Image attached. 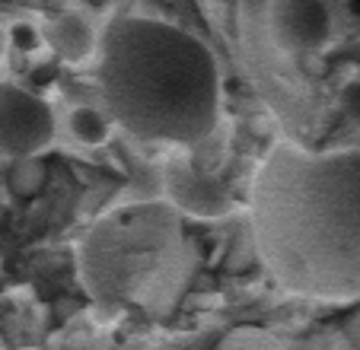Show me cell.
Instances as JSON below:
<instances>
[{
  "mask_svg": "<svg viewBox=\"0 0 360 350\" xmlns=\"http://www.w3.org/2000/svg\"><path fill=\"white\" fill-rule=\"evenodd\" d=\"M341 335H345L347 350H360V306L345 318V328H341Z\"/></svg>",
  "mask_w": 360,
  "mask_h": 350,
  "instance_id": "8fae6325",
  "label": "cell"
},
{
  "mask_svg": "<svg viewBox=\"0 0 360 350\" xmlns=\"http://www.w3.org/2000/svg\"><path fill=\"white\" fill-rule=\"evenodd\" d=\"M4 51H7V32H4V26H0V58H4Z\"/></svg>",
  "mask_w": 360,
  "mask_h": 350,
  "instance_id": "4fadbf2b",
  "label": "cell"
},
{
  "mask_svg": "<svg viewBox=\"0 0 360 350\" xmlns=\"http://www.w3.org/2000/svg\"><path fill=\"white\" fill-rule=\"evenodd\" d=\"M99 89L109 115L143 141L201 143L220 118L214 54L182 29L118 16L102 35Z\"/></svg>",
  "mask_w": 360,
  "mask_h": 350,
  "instance_id": "7a4b0ae2",
  "label": "cell"
},
{
  "mask_svg": "<svg viewBox=\"0 0 360 350\" xmlns=\"http://www.w3.org/2000/svg\"><path fill=\"white\" fill-rule=\"evenodd\" d=\"M166 195L179 210L198 220H224L236 210L230 185L214 172H201L185 160H172L163 175Z\"/></svg>",
  "mask_w": 360,
  "mask_h": 350,
  "instance_id": "277c9868",
  "label": "cell"
},
{
  "mask_svg": "<svg viewBox=\"0 0 360 350\" xmlns=\"http://www.w3.org/2000/svg\"><path fill=\"white\" fill-rule=\"evenodd\" d=\"M93 4H118V0H93Z\"/></svg>",
  "mask_w": 360,
  "mask_h": 350,
  "instance_id": "9a60e30c",
  "label": "cell"
},
{
  "mask_svg": "<svg viewBox=\"0 0 360 350\" xmlns=\"http://www.w3.org/2000/svg\"><path fill=\"white\" fill-rule=\"evenodd\" d=\"M211 350H287V347L271 331L255 328V325H239V328H230L226 335H220V341Z\"/></svg>",
  "mask_w": 360,
  "mask_h": 350,
  "instance_id": "ba28073f",
  "label": "cell"
},
{
  "mask_svg": "<svg viewBox=\"0 0 360 350\" xmlns=\"http://www.w3.org/2000/svg\"><path fill=\"white\" fill-rule=\"evenodd\" d=\"M157 350H188V347H176V344H166V347H157Z\"/></svg>",
  "mask_w": 360,
  "mask_h": 350,
  "instance_id": "5bb4252c",
  "label": "cell"
},
{
  "mask_svg": "<svg viewBox=\"0 0 360 350\" xmlns=\"http://www.w3.org/2000/svg\"><path fill=\"white\" fill-rule=\"evenodd\" d=\"M341 108H345V115L351 118V124L360 128V83H351V86L345 89V96H341Z\"/></svg>",
  "mask_w": 360,
  "mask_h": 350,
  "instance_id": "30bf717a",
  "label": "cell"
},
{
  "mask_svg": "<svg viewBox=\"0 0 360 350\" xmlns=\"http://www.w3.org/2000/svg\"><path fill=\"white\" fill-rule=\"evenodd\" d=\"M45 41L61 61H86L96 48V32L80 13L64 10L45 22Z\"/></svg>",
  "mask_w": 360,
  "mask_h": 350,
  "instance_id": "8992f818",
  "label": "cell"
},
{
  "mask_svg": "<svg viewBox=\"0 0 360 350\" xmlns=\"http://www.w3.org/2000/svg\"><path fill=\"white\" fill-rule=\"evenodd\" d=\"M70 131H74V137L80 143H86V147H96V143H102L105 137H109V118L99 112V108H74L70 112Z\"/></svg>",
  "mask_w": 360,
  "mask_h": 350,
  "instance_id": "9c48e42d",
  "label": "cell"
},
{
  "mask_svg": "<svg viewBox=\"0 0 360 350\" xmlns=\"http://www.w3.org/2000/svg\"><path fill=\"white\" fill-rule=\"evenodd\" d=\"M252 245L290 293L360 303V147L274 143L252 175Z\"/></svg>",
  "mask_w": 360,
  "mask_h": 350,
  "instance_id": "6da1fadb",
  "label": "cell"
},
{
  "mask_svg": "<svg viewBox=\"0 0 360 350\" xmlns=\"http://www.w3.org/2000/svg\"><path fill=\"white\" fill-rule=\"evenodd\" d=\"M48 185V166L39 156H22L13 160L7 169V188L10 195H16L20 201H32L41 195V188Z\"/></svg>",
  "mask_w": 360,
  "mask_h": 350,
  "instance_id": "52a82bcc",
  "label": "cell"
},
{
  "mask_svg": "<svg viewBox=\"0 0 360 350\" xmlns=\"http://www.w3.org/2000/svg\"><path fill=\"white\" fill-rule=\"evenodd\" d=\"M20 350H41V347H20Z\"/></svg>",
  "mask_w": 360,
  "mask_h": 350,
  "instance_id": "2e32d148",
  "label": "cell"
},
{
  "mask_svg": "<svg viewBox=\"0 0 360 350\" xmlns=\"http://www.w3.org/2000/svg\"><path fill=\"white\" fill-rule=\"evenodd\" d=\"M271 35L290 54L319 51L332 35V10L326 0H274Z\"/></svg>",
  "mask_w": 360,
  "mask_h": 350,
  "instance_id": "5b68a950",
  "label": "cell"
},
{
  "mask_svg": "<svg viewBox=\"0 0 360 350\" xmlns=\"http://www.w3.org/2000/svg\"><path fill=\"white\" fill-rule=\"evenodd\" d=\"M16 35H20V48H22V51H29V48H35V45H39V39H35V32H32V29H29V32H26V29H16Z\"/></svg>",
  "mask_w": 360,
  "mask_h": 350,
  "instance_id": "7c38bea8",
  "label": "cell"
},
{
  "mask_svg": "<svg viewBox=\"0 0 360 350\" xmlns=\"http://www.w3.org/2000/svg\"><path fill=\"white\" fill-rule=\"evenodd\" d=\"M55 141V115L41 96L0 83V160L39 156Z\"/></svg>",
  "mask_w": 360,
  "mask_h": 350,
  "instance_id": "3957f363",
  "label": "cell"
}]
</instances>
